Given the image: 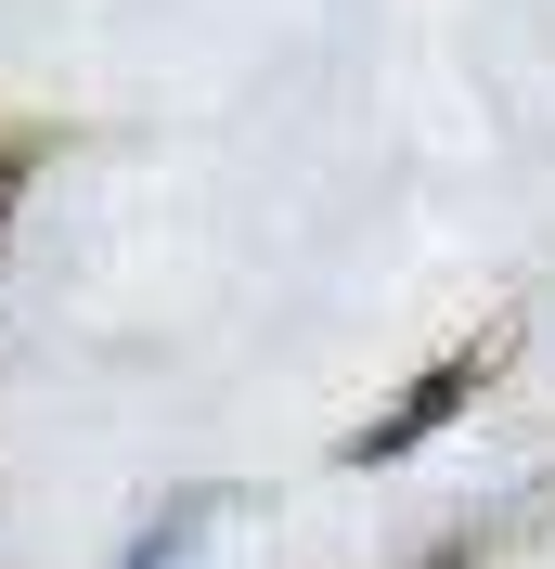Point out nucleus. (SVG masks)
I'll return each instance as SVG.
<instances>
[{
  "label": "nucleus",
  "instance_id": "f257e3e1",
  "mask_svg": "<svg viewBox=\"0 0 555 569\" xmlns=\"http://www.w3.org/2000/svg\"><path fill=\"white\" fill-rule=\"evenodd\" d=\"M452 401H465V376H426V389H414V401H401V415H387V427H375V440H362V453H414V440H426V427H440V415H452Z\"/></svg>",
  "mask_w": 555,
  "mask_h": 569
}]
</instances>
